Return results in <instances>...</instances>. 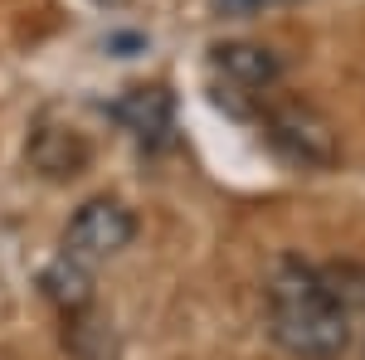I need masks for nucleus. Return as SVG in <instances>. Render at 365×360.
Returning a JSON list of instances; mask_svg holds the SVG:
<instances>
[{"instance_id": "obj_1", "label": "nucleus", "mask_w": 365, "mask_h": 360, "mask_svg": "<svg viewBox=\"0 0 365 360\" xmlns=\"http://www.w3.org/2000/svg\"><path fill=\"white\" fill-rule=\"evenodd\" d=\"M268 336L297 360H336L351 341V312L317 268L287 258L268 277Z\"/></svg>"}, {"instance_id": "obj_2", "label": "nucleus", "mask_w": 365, "mask_h": 360, "mask_svg": "<svg viewBox=\"0 0 365 360\" xmlns=\"http://www.w3.org/2000/svg\"><path fill=\"white\" fill-rule=\"evenodd\" d=\"M263 137L287 166H302V170H327V166H336V156H341L336 127L302 98L273 103L263 112Z\"/></svg>"}, {"instance_id": "obj_3", "label": "nucleus", "mask_w": 365, "mask_h": 360, "mask_svg": "<svg viewBox=\"0 0 365 360\" xmlns=\"http://www.w3.org/2000/svg\"><path fill=\"white\" fill-rule=\"evenodd\" d=\"M132 239H137L132 210H127L122 200H108V195L78 205V215L63 229V249L73 253V258H83V263H103V258L122 253Z\"/></svg>"}, {"instance_id": "obj_4", "label": "nucleus", "mask_w": 365, "mask_h": 360, "mask_svg": "<svg viewBox=\"0 0 365 360\" xmlns=\"http://www.w3.org/2000/svg\"><path fill=\"white\" fill-rule=\"evenodd\" d=\"M25 156H29V166L39 170L44 180H73V175L88 170L93 146H88V137L73 127V122L39 117L34 132H29V141H25Z\"/></svg>"}, {"instance_id": "obj_5", "label": "nucleus", "mask_w": 365, "mask_h": 360, "mask_svg": "<svg viewBox=\"0 0 365 360\" xmlns=\"http://www.w3.org/2000/svg\"><path fill=\"white\" fill-rule=\"evenodd\" d=\"M113 122L127 137L146 141V146H161L170 137V127H175V98L161 83H137L113 103Z\"/></svg>"}, {"instance_id": "obj_6", "label": "nucleus", "mask_w": 365, "mask_h": 360, "mask_svg": "<svg viewBox=\"0 0 365 360\" xmlns=\"http://www.w3.org/2000/svg\"><path fill=\"white\" fill-rule=\"evenodd\" d=\"M210 63L225 78V88H234V93H263V88L278 83V73H282V58L273 49H263V44H249V39L215 44Z\"/></svg>"}, {"instance_id": "obj_7", "label": "nucleus", "mask_w": 365, "mask_h": 360, "mask_svg": "<svg viewBox=\"0 0 365 360\" xmlns=\"http://www.w3.org/2000/svg\"><path fill=\"white\" fill-rule=\"evenodd\" d=\"M39 287H44V297H49L63 317L93 307V277H88V263L73 258V253H63L58 263H49V268L39 273Z\"/></svg>"}, {"instance_id": "obj_8", "label": "nucleus", "mask_w": 365, "mask_h": 360, "mask_svg": "<svg viewBox=\"0 0 365 360\" xmlns=\"http://www.w3.org/2000/svg\"><path fill=\"white\" fill-rule=\"evenodd\" d=\"M63 341H68V351L78 360H113V331H108V322H98V317H88V307L83 312H68L63 317Z\"/></svg>"}, {"instance_id": "obj_9", "label": "nucleus", "mask_w": 365, "mask_h": 360, "mask_svg": "<svg viewBox=\"0 0 365 360\" xmlns=\"http://www.w3.org/2000/svg\"><path fill=\"white\" fill-rule=\"evenodd\" d=\"M322 282L346 312H365V263H331L322 268Z\"/></svg>"}, {"instance_id": "obj_10", "label": "nucleus", "mask_w": 365, "mask_h": 360, "mask_svg": "<svg viewBox=\"0 0 365 360\" xmlns=\"http://www.w3.org/2000/svg\"><path fill=\"white\" fill-rule=\"evenodd\" d=\"M225 15H258V10H273V5H287V0H215Z\"/></svg>"}, {"instance_id": "obj_11", "label": "nucleus", "mask_w": 365, "mask_h": 360, "mask_svg": "<svg viewBox=\"0 0 365 360\" xmlns=\"http://www.w3.org/2000/svg\"><path fill=\"white\" fill-rule=\"evenodd\" d=\"M98 5H113V10H117V5H127V0H98Z\"/></svg>"}]
</instances>
